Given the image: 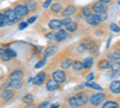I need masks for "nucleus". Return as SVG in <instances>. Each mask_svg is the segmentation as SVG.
Returning <instances> with one entry per match:
<instances>
[{
  "instance_id": "nucleus-1",
  "label": "nucleus",
  "mask_w": 120,
  "mask_h": 108,
  "mask_svg": "<svg viewBox=\"0 0 120 108\" xmlns=\"http://www.w3.org/2000/svg\"><path fill=\"white\" fill-rule=\"evenodd\" d=\"M100 40H95V38L90 37V36H84L81 40L78 41V45L83 47V49L85 51V53H90V54H95L97 53L98 48H100Z\"/></svg>"
},
{
  "instance_id": "nucleus-2",
  "label": "nucleus",
  "mask_w": 120,
  "mask_h": 108,
  "mask_svg": "<svg viewBox=\"0 0 120 108\" xmlns=\"http://www.w3.org/2000/svg\"><path fill=\"white\" fill-rule=\"evenodd\" d=\"M111 97V95H108L106 93L102 91H98V93H93L90 94V99H89V108H98L101 107L105 101Z\"/></svg>"
},
{
  "instance_id": "nucleus-3",
  "label": "nucleus",
  "mask_w": 120,
  "mask_h": 108,
  "mask_svg": "<svg viewBox=\"0 0 120 108\" xmlns=\"http://www.w3.org/2000/svg\"><path fill=\"white\" fill-rule=\"evenodd\" d=\"M13 10H15V12L18 17V21H22L23 18L30 16V12H29V10L26 8L25 4L23 3V0H21V1H16L13 5H12Z\"/></svg>"
},
{
  "instance_id": "nucleus-4",
  "label": "nucleus",
  "mask_w": 120,
  "mask_h": 108,
  "mask_svg": "<svg viewBox=\"0 0 120 108\" xmlns=\"http://www.w3.org/2000/svg\"><path fill=\"white\" fill-rule=\"evenodd\" d=\"M3 12H4V16H5V25L6 26H12L13 24L19 22L13 7H6V8L3 10Z\"/></svg>"
},
{
  "instance_id": "nucleus-5",
  "label": "nucleus",
  "mask_w": 120,
  "mask_h": 108,
  "mask_svg": "<svg viewBox=\"0 0 120 108\" xmlns=\"http://www.w3.org/2000/svg\"><path fill=\"white\" fill-rule=\"evenodd\" d=\"M16 96L17 93L15 89H3V88H0V102H3V104L13 101Z\"/></svg>"
},
{
  "instance_id": "nucleus-6",
  "label": "nucleus",
  "mask_w": 120,
  "mask_h": 108,
  "mask_svg": "<svg viewBox=\"0 0 120 108\" xmlns=\"http://www.w3.org/2000/svg\"><path fill=\"white\" fill-rule=\"evenodd\" d=\"M90 90H79L77 93H75L73 95L76 96V99L81 106V108L89 106V99H90Z\"/></svg>"
},
{
  "instance_id": "nucleus-7",
  "label": "nucleus",
  "mask_w": 120,
  "mask_h": 108,
  "mask_svg": "<svg viewBox=\"0 0 120 108\" xmlns=\"http://www.w3.org/2000/svg\"><path fill=\"white\" fill-rule=\"evenodd\" d=\"M67 3L65 1H61V0H54L53 4L49 6V8H47V11L51 13V15H54V16H58L61 13V11L64 10V7L66 6Z\"/></svg>"
},
{
  "instance_id": "nucleus-8",
  "label": "nucleus",
  "mask_w": 120,
  "mask_h": 108,
  "mask_svg": "<svg viewBox=\"0 0 120 108\" xmlns=\"http://www.w3.org/2000/svg\"><path fill=\"white\" fill-rule=\"evenodd\" d=\"M25 76V70L21 66H17L15 68H11L8 71V79L16 81V79H23Z\"/></svg>"
},
{
  "instance_id": "nucleus-9",
  "label": "nucleus",
  "mask_w": 120,
  "mask_h": 108,
  "mask_svg": "<svg viewBox=\"0 0 120 108\" xmlns=\"http://www.w3.org/2000/svg\"><path fill=\"white\" fill-rule=\"evenodd\" d=\"M78 11V6L75 5L73 3H67L66 6L64 7V10L61 11V13H60V17H72L77 13Z\"/></svg>"
},
{
  "instance_id": "nucleus-10",
  "label": "nucleus",
  "mask_w": 120,
  "mask_h": 108,
  "mask_svg": "<svg viewBox=\"0 0 120 108\" xmlns=\"http://www.w3.org/2000/svg\"><path fill=\"white\" fill-rule=\"evenodd\" d=\"M52 78L60 84H65L67 81V73L63 68H58V70H54L52 72Z\"/></svg>"
},
{
  "instance_id": "nucleus-11",
  "label": "nucleus",
  "mask_w": 120,
  "mask_h": 108,
  "mask_svg": "<svg viewBox=\"0 0 120 108\" xmlns=\"http://www.w3.org/2000/svg\"><path fill=\"white\" fill-rule=\"evenodd\" d=\"M90 7H91V11L96 15H101V13H106L108 12V7L107 5L102 4V3H100L97 1V0H95V1H93L91 4H90Z\"/></svg>"
},
{
  "instance_id": "nucleus-12",
  "label": "nucleus",
  "mask_w": 120,
  "mask_h": 108,
  "mask_svg": "<svg viewBox=\"0 0 120 108\" xmlns=\"http://www.w3.org/2000/svg\"><path fill=\"white\" fill-rule=\"evenodd\" d=\"M58 51H59V43H56V42L51 43V45H48L45 49H43V52H42V58H47V59H48V58L55 55V54L58 53Z\"/></svg>"
},
{
  "instance_id": "nucleus-13",
  "label": "nucleus",
  "mask_w": 120,
  "mask_h": 108,
  "mask_svg": "<svg viewBox=\"0 0 120 108\" xmlns=\"http://www.w3.org/2000/svg\"><path fill=\"white\" fill-rule=\"evenodd\" d=\"M84 22H85L88 25L93 26V28H97L98 25H101V24H102L101 19H100V16L96 15V13H94V12H93V13H90L89 16H86L85 19H84Z\"/></svg>"
},
{
  "instance_id": "nucleus-14",
  "label": "nucleus",
  "mask_w": 120,
  "mask_h": 108,
  "mask_svg": "<svg viewBox=\"0 0 120 108\" xmlns=\"http://www.w3.org/2000/svg\"><path fill=\"white\" fill-rule=\"evenodd\" d=\"M23 3L25 4L26 8L29 10L30 15H31V13H36V12H38L42 8V4L37 3L36 0H23Z\"/></svg>"
},
{
  "instance_id": "nucleus-15",
  "label": "nucleus",
  "mask_w": 120,
  "mask_h": 108,
  "mask_svg": "<svg viewBox=\"0 0 120 108\" xmlns=\"http://www.w3.org/2000/svg\"><path fill=\"white\" fill-rule=\"evenodd\" d=\"M47 28L51 31H58L59 29L64 28V25H63L61 19H60V18H51L47 22Z\"/></svg>"
},
{
  "instance_id": "nucleus-16",
  "label": "nucleus",
  "mask_w": 120,
  "mask_h": 108,
  "mask_svg": "<svg viewBox=\"0 0 120 108\" xmlns=\"http://www.w3.org/2000/svg\"><path fill=\"white\" fill-rule=\"evenodd\" d=\"M101 108H120V97H108Z\"/></svg>"
},
{
  "instance_id": "nucleus-17",
  "label": "nucleus",
  "mask_w": 120,
  "mask_h": 108,
  "mask_svg": "<svg viewBox=\"0 0 120 108\" xmlns=\"http://www.w3.org/2000/svg\"><path fill=\"white\" fill-rule=\"evenodd\" d=\"M61 85H63V84L58 83L56 81L53 79V78H48V81L46 82V89H47V91H49V93H53V91H56V90L61 89Z\"/></svg>"
},
{
  "instance_id": "nucleus-18",
  "label": "nucleus",
  "mask_w": 120,
  "mask_h": 108,
  "mask_svg": "<svg viewBox=\"0 0 120 108\" xmlns=\"http://www.w3.org/2000/svg\"><path fill=\"white\" fill-rule=\"evenodd\" d=\"M111 64L112 61H109L108 59H106L105 56L98 59V61L96 63V68L98 71H107V70H111Z\"/></svg>"
},
{
  "instance_id": "nucleus-19",
  "label": "nucleus",
  "mask_w": 120,
  "mask_h": 108,
  "mask_svg": "<svg viewBox=\"0 0 120 108\" xmlns=\"http://www.w3.org/2000/svg\"><path fill=\"white\" fill-rule=\"evenodd\" d=\"M70 36V33L66 30L65 28H61L59 29L58 31H55V42L56 43H60V42H64L65 40H67Z\"/></svg>"
},
{
  "instance_id": "nucleus-20",
  "label": "nucleus",
  "mask_w": 120,
  "mask_h": 108,
  "mask_svg": "<svg viewBox=\"0 0 120 108\" xmlns=\"http://www.w3.org/2000/svg\"><path fill=\"white\" fill-rule=\"evenodd\" d=\"M47 81H48L47 73H46L45 71H41V72H38V73L35 76V78L33 79V83H34L35 85H42V84L46 83Z\"/></svg>"
},
{
  "instance_id": "nucleus-21",
  "label": "nucleus",
  "mask_w": 120,
  "mask_h": 108,
  "mask_svg": "<svg viewBox=\"0 0 120 108\" xmlns=\"http://www.w3.org/2000/svg\"><path fill=\"white\" fill-rule=\"evenodd\" d=\"M12 59L13 58L8 53V48L4 47L3 45H0V60L4 61V63H8V61H11Z\"/></svg>"
},
{
  "instance_id": "nucleus-22",
  "label": "nucleus",
  "mask_w": 120,
  "mask_h": 108,
  "mask_svg": "<svg viewBox=\"0 0 120 108\" xmlns=\"http://www.w3.org/2000/svg\"><path fill=\"white\" fill-rule=\"evenodd\" d=\"M108 90L113 95H119L120 94V79H113L111 83H109Z\"/></svg>"
},
{
  "instance_id": "nucleus-23",
  "label": "nucleus",
  "mask_w": 120,
  "mask_h": 108,
  "mask_svg": "<svg viewBox=\"0 0 120 108\" xmlns=\"http://www.w3.org/2000/svg\"><path fill=\"white\" fill-rule=\"evenodd\" d=\"M64 28L66 29L70 34H75V33H77L79 29H81V24H79V22H77V21H71L67 25H65Z\"/></svg>"
},
{
  "instance_id": "nucleus-24",
  "label": "nucleus",
  "mask_w": 120,
  "mask_h": 108,
  "mask_svg": "<svg viewBox=\"0 0 120 108\" xmlns=\"http://www.w3.org/2000/svg\"><path fill=\"white\" fill-rule=\"evenodd\" d=\"M72 63H73V60H72L71 56H65L64 59L60 60V68H63V70L66 71V70H68V68H71Z\"/></svg>"
},
{
  "instance_id": "nucleus-25",
  "label": "nucleus",
  "mask_w": 120,
  "mask_h": 108,
  "mask_svg": "<svg viewBox=\"0 0 120 108\" xmlns=\"http://www.w3.org/2000/svg\"><path fill=\"white\" fill-rule=\"evenodd\" d=\"M71 68H72L75 72H82V71H84V64H83V60H79V59H77V60H73Z\"/></svg>"
},
{
  "instance_id": "nucleus-26",
  "label": "nucleus",
  "mask_w": 120,
  "mask_h": 108,
  "mask_svg": "<svg viewBox=\"0 0 120 108\" xmlns=\"http://www.w3.org/2000/svg\"><path fill=\"white\" fill-rule=\"evenodd\" d=\"M66 103L70 108H81V106H79L77 99H76V96L72 94V95H70L67 97V100H66Z\"/></svg>"
},
{
  "instance_id": "nucleus-27",
  "label": "nucleus",
  "mask_w": 120,
  "mask_h": 108,
  "mask_svg": "<svg viewBox=\"0 0 120 108\" xmlns=\"http://www.w3.org/2000/svg\"><path fill=\"white\" fill-rule=\"evenodd\" d=\"M83 64H84V71H90V68L94 66V56H86L84 60H83Z\"/></svg>"
},
{
  "instance_id": "nucleus-28",
  "label": "nucleus",
  "mask_w": 120,
  "mask_h": 108,
  "mask_svg": "<svg viewBox=\"0 0 120 108\" xmlns=\"http://www.w3.org/2000/svg\"><path fill=\"white\" fill-rule=\"evenodd\" d=\"M78 11L83 15L84 18H85L86 16H89L90 13H93L91 7H90V4H89V5H83V6H78Z\"/></svg>"
},
{
  "instance_id": "nucleus-29",
  "label": "nucleus",
  "mask_w": 120,
  "mask_h": 108,
  "mask_svg": "<svg viewBox=\"0 0 120 108\" xmlns=\"http://www.w3.org/2000/svg\"><path fill=\"white\" fill-rule=\"evenodd\" d=\"M10 84H11V88L15 90H21L24 86V82L23 79H16V81H11L10 79Z\"/></svg>"
},
{
  "instance_id": "nucleus-30",
  "label": "nucleus",
  "mask_w": 120,
  "mask_h": 108,
  "mask_svg": "<svg viewBox=\"0 0 120 108\" xmlns=\"http://www.w3.org/2000/svg\"><path fill=\"white\" fill-rule=\"evenodd\" d=\"M84 86L85 88H89V89H94V90H97V91H103V88L100 86L97 83L95 82H85L84 83Z\"/></svg>"
},
{
  "instance_id": "nucleus-31",
  "label": "nucleus",
  "mask_w": 120,
  "mask_h": 108,
  "mask_svg": "<svg viewBox=\"0 0 120 108\" xmlns=\"http://www.w3.org/2000/svg\"><path fill=\"white\" fill-rule=\"evenodd\" d=\"M111 70L114 72H120V58H116L111 64Z\"/></svg>"
},
{
  "instance_id": "nucleus-32",
  "label": "nucleus",
  "mask_w": 120,
  "mask_h": 108,
  "mask_svg": "<svg viewBox=\"0 0 120 108\" xmlns=\"http://www.w3.org/2000/svg\"><path fill=\"white\" fill-rule=\"evenodd\" d=\"M22 102L23 103H34V96H33V94H30V93L25 94L22 97Z\"/></svg>"
},
{
  "instance_id": "nucleus-33",
  "label": "nucleus",
  "mask_w": 120,
  "mask_h": 108,
  "mask_svg": "<svg viewBox=\"0 0 120 108\" xmlns=\"http://www.w3.org/2000/svg\"><path fill=\"white\" fill-rule=\"evenodd\" d=\"M45 37L47 38L48 41H51V42H55V31H48L45 34Z\"/></svg>"
},
{
  "instance_id": "nucleus-34",
  "label": "nucleus",
  "mask_w": 120,
  "mask_h": 108,
  "mask_svg": "<svg viewBox=\"0 0 120 108\" xmlns=\"http://www.w3.org/2000/svg\"><path fill=\"white\" fill-rule=\"evenodd\" d=\"M103 26L102 25H98L97 28H95V31H94V34L96 35V36H102V35H106V33H105V30H103Z\"/></svg>"
},
{
  "instance_id": "nucleus-35",
  "label": "nucleus",
  "mask_w": 120,
  "mask_h": 108,
  "mask_svg": "<svg viewBox=\"0 0 120 108\" xmlns=\"http://www.w3.org/2000/svg\"><path fill=\"white\" fill-rule=\"evenodd\" d=\"M109 30L118 34V33H120V26L116 23H111V24H109Z\"/></svg>"
},
{
  "instance_id": "nucleus-36",
  "label": "nucleus",
  "mask_w": 120,
  "mask_h": 108,
  "mask_svg": "<svg viewBox=\"0 0 120 108\" xmlns=\"http://www.w3.org/2000/svg\"><path fill=\"white\" fill-rule=\"evenodd\" d=\"M46 63H47V58H42L41 60H38V61H37V64L35 65V68H40V67H43V66L46 65Z\"/></svg>"
},
{
  "instance_id": "nucleus-37",
  "label": "nucleus",
  "mask_w": 120,
  "mask_h": 108,
  "mask_svg": "<svg viewBox=\"0 0 120 108\" xmlns=\"http://www.w3.org/2000/svg\"><path fill=\"white\" fill-rule=\"evenodd\" d=\"M5 16H4V12L3 10L0 11V28H5Z\"/></svg>"
},
{
  "instance_id": "nucleus-38",
  "label": "nucleus",
  "mask_w": 120,
  "mask_h": 108,
  "mask_svg": "<svg viewBox=\"0 0 120 108\" xmlns=\"http://www.w3.org/2000/svg\"><path fill=\"white\" fill-rule=\"evenodd\" d=\"M53 1H54V0H45V1L42 3V8H45V10L49 8V6L53 4Z\"/></svg>"
},
{
  "instance_id": "nucleus-39",
  "label": "nucleus",
  "mask_w": 120,
  "mask_h": 108,
  "mask_svg": "<svg viewBox=\"0 0 120 108\" xmlns=\"http://www.w3.org/2000/svg\"><path fill=\"white\" fill-rule=\"evenodd\" d=\"M61 19V23H63V25L65 26V25H67L70 22L72 21V17H63V18H60Z\"/></svg>"
},
{
  "instance_id": "nucleus-40",
  "label": "nucleus",
  "mask_w": 120,
  "mask_h": 108,
  "mask_svg": "<svg viewBox=\"0 0 120 108\" xmlns=\"http://www.w3.org/2000/svg\"><path fill=\"white\" fill-rule=\"evenodd\" d=\"M49 107V101H43L40 104H37V108H48Z\"/></svg>"
},
{
  "instance_id": "nucleus-41",
  "label": "nucleus",
  "mask_w": 120,
  "mask_h": 108,
  "mask_svg": "<svg viewBox=\"0 0 120 108\" xmlns=\"http://www.w3.org/2000/svg\"><path fill=\"white\" fill-rule=\"evenodd\" d=\"M28 25H29V23H28V22H19L18 29H19V30H23V29H25Z\"/></svg>"
},
{
  "instance_id": "nucleus-42",
  "label": "nucleus",
  "mask_w": 120,
  "mask_h": 108,
  "mask_svg": "<svg viewBox=\"0 0 120 108\" xmlns=\"http://www.w3.org/2000/svg\"><path fill=\"white\" fill-rule=\"evenodd\" d=\"M100 16V19H101V22L103 23V22H106L107 19H108V12H106V13H101V15H98Z\"/></svg>"
},
{
  "instance_id": "nucleus-43",
  "label": "nucleus",
  "mask_w": 120,
  "mask_h": 108,
  "mask_svg": "<svg viewBox=\"0 0 120 108\" xmlns=\"http://www.w3.org/2000/svg\"><path fill=\"white\" fill-rule=\"evenodd\" d=\"M97 1H100V3H102V4L109 6V5H112L114 3V0H97Z\"/></svg>"
},
{
  "instance_id": "nucleus-44",
  "label": "nucleus",
  "mask_w": 120,
  "mask_h": 108,
  "mask_svg": "<svg viewBox=\"0 0 120 108\" xmlns=\"http://www.w3.org/2000/svg\"><path fill=\"white\" fill-rule=\"evenodd\" d=\"M38 18V16H31V17H30V18H28L26 19V22L29 23V24H33L35 21H36V19Z\"/></svg>"
},
{
  "instance_id": "nucleus-45",
  "label": "nucleus",
  "mask_w": 120,
  "mask_h": 108,
  "mask_svg": "<svg viewBox=\"0 0 120 108\" xmlns=\"http://www.w3.org/2000/svg\"><path fill=\"white\" fill-rule=\"evenodd\" d=\"M111 51H113V52L120 58V47H114V46H113V47L111 48Z\"/></svg>"
},
{
  "instance_id": "nucleus-46",
  "label": "nucleus",
  "mask_w": 120,
  "mask_h": 108,
  "mask_svg": "<svg viewBox=\"0 0 120 108\" xmlns=\"http://www.w3.org/2000/svg\"><path fill=\"white\" fill-rule=\"evenodd\" d=\"M94 77H95V74H94L93 72H90V73L86 76V78H85V82H91V81L94 79Z\"/></svg>"
},
{
  "instance_id": "nucleus-47",
  "label": "nucleus",
  "mask_w": 120,
  "mask_h": 108,
  "mask_svg": "<svg viewBox=\"0 0 120 108\" xmlns=\"http://www.w3.org/2000/svg\"><path fill=\"white\" fill-rule=\"evenodd\" d=\"M23 108H37V106L35 103H24Z\"/></svg>"
},
{
  "instance_id": "nucleus-48",
  "label": "nucleus",
  "mask_w": 120,
  "mask_h": 108,
  "mask_svg": "<svg viewBox=\"0 0 120 108\" xmlns=\"http://www.w3.org/2000/svg\"><path fill=\"white\" fill-rule=\"evenodd\" d=\"M49 108H60V104L59 103H53V104L49 106Z\"/></svg>"
},
{
  "instance_id": "nucleus-49",
  "label": "nucleus",
  "mask_w": 120,
  "mask_h": 108,
  "mask_svg": "<svg viewBox=\"0 0 120 108\" xmlns=\"http://www.w3.org/2000/svg\"><path fill=\"white\" fill-rule=\"evenodd\" d=\"M114 47H120V40H119L118 42H115V43H114Z\"/></svg>"
},
{
  "instance_id": "nucleus-50",
  "label": "nucleus",
  "mask_w": 120,
  "mask_h": 108,
  "mask_svg": "<svg viewBox=\"0 0 120 108\" xmlns=\"http://www.w3.org/2000/svg\"><path fill=\"white\" fill-rule=\"evenodd\" d=\"M61 1H65V3H72V0H61Z\"/></svg>"
},
{
  "instance_id": "nucleus-51",
  "label": "nucleus",
  "mask_w": 120,
  "mask_h": 108,
  "mask_svg": "<svg viewBox=\"0 0 120 108\" xmlns=\"http://www.w3.org/2000/svg\"><path fill=\"white\" fill-rule=\"evenodd\" d=\"M118 4H119V5H120V0H118Z\"/></svg>"
}]
</instances>
